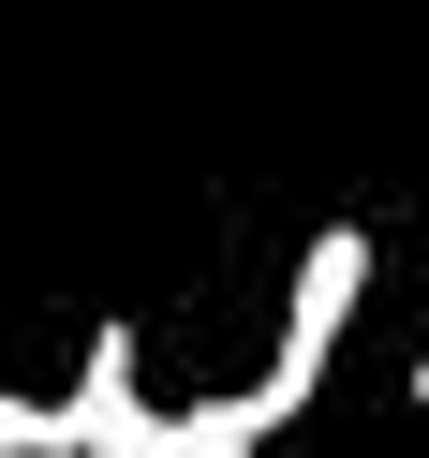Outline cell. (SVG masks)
I'll use <instances>...</instances> for the list:
<instances>
[{
	"instance_id": "6da1fadb",
	"label": "cell",
	"mask_w": 429,
	"mask_h": 458,
	"mask_svg": "<svg viewBox=\"0 0 429 458\" xmlns=\"http://www.w3.org/2000/svg\"><path fill=\"white\" fill-rule=\"evenodd\" d=\"M356 296H370V222H326V237L296 251V310H281V340H267V385H237L252 428H296V414H311L326 355L356 340Z\"/></svg>"
},
{
	"instance_id": "7a4b0ae2",
	"label": "cell",
	"mask_w": 429,
	"mask_h": 458,
	"mask_svg": "<svg viewBox=\"0 0 429 458\" xmlns=\"http://www.w3.org/2000/svg\"><path fill=\"white\" fill-rule=\"evenodd\" d=\"M60 428H74V458H133V444L163 428L133 326H90V355H74V385H60Z\"/></svg>"
},
{
	"instance_id": "3957f363",
	"label": "cell",
	"mask_w": 429,
	"mask_h": 458,
	"mask_svg": "<svg viewBox=\"0 0 429 458\" xmlns=\"http://www.w3.org/2000/svg\"><path fill=\"white\" fill-rule=\"evenodd\" d=\"M133 458H267V428H252V399H178Z\"/></svg>"
},
{
	"instance_id": "277c9868",
	"label": "cell",
	"mask_w": 429,
	"mask_h": 458,
	"mask_svg": "<svg viewBox=\"0 0 429 458\" xmlns=\"http://www.w3.org/2000/svg\"><path fill=\"white\" fill-rule=\"evenodd\" d=\"M0 458H74L60 399H15V385H0Z\"/></svg>"
},
{
	"instance_id": "5b68a950",
	"label": "cell",
	"mask_w": 429,
	"mask_h": 458,
	"mask_svg": "<svg viewBox=\"0 0 429 458\" xmlns=\"http://www.w3.org/2000/svg\"><path fill=\"white\" fill-rule=\"evenodd\" d=\"M415 414H429V355H415Z\"/></svg>"
}]
</instances>
